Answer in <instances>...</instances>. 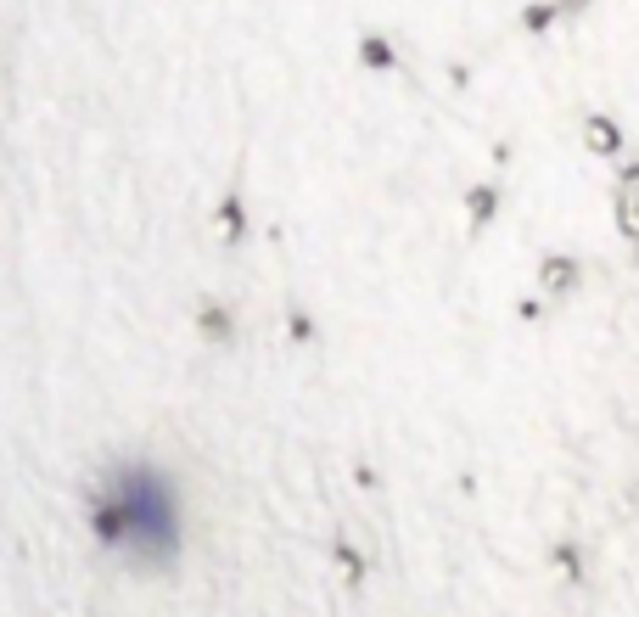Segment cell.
Returning <instances> with one entry per match:
<instances>
[{
  "mask_svg": "<svg viewBox=\"0 0 639 617\" xmlns=\"http://www.w3.org/2000/svg\"><path fill=\"white\" fill-rule=\"evenodd\" d=\"M623 225H628V236L639 242V169L628 174V197H623Z\"/></svg>",
  "mask_w": 639,
  "mask_h": 617,
  "instance_id": "cell-1",
  "label": "cell"
},
{
  "mask_svg": "<svg viewBox=\"0 0 639 617\" xmlns=\"http://www.w3.org/2000/svg\"><path fill=\"white\" fill-rule=\"evenodd\" d=\"M589 141H595L600 152H611V146H617V130H611V124H589Z\"/></svg>",
  "mask_w": 639,
  "mask_h": 617,
  "instance_id": "cell-2",
  "label": "cell"
}]
</instances>
